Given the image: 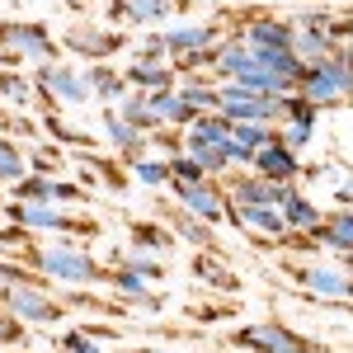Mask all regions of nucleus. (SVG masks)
<instances>
[{"label": "nucleus", "instance_id": "nucleus-29", "mask_svg": "<svg viewBox=\"0 0 353 353\" xmlns=\"http://www.w3.org/2000/svg\"><path fill=\"white\" fill-rule=\"evenodd\" d=\"M208 174H203V165L193 161L189 151H179V156H170V184H203Z\"/></svg>", "mask_w": 353, "mask_h": 353}, {"label": "nucleus", "instance_id": "nucleus-5", "mask_svg": "<svg viewBox=\"0 0 353 353\" xmlns=\"http://www.w3.org/2000/svg\"><path fill=\"white\" fill-rule=\"evenodd\" d=\"M33 90H38L43 109H85L94 99L90 66H66V61H43L33 71Z\"/></svg>", "mask_w": 353, "mask_h": 353}, {"label": "nucleus", "instance_id": "nucleus-28", "mask_svg": "<svg viewBox=\"0 0 353 353\" xmlns=\"http://www.w3.org/2000/svg\"><path fill=\"white\" fill-rule=\"evenodd\" d=\"M43 128H48V137H52V141H61V146H94V137H90V132H76L66 118H57V109L43 113Z\"/></svg>", "mask_w": 353, "mask_h": 353}, {"label": "nucleus", "instance_id": "nucleus-19", "mask_svg": "<svg viewBox=\"0 0 353 353\" xmlns=\"http://www.w3.org/2000/svg\"><path fill=\"white\" fill-rule=\"evenodd\" d=\"M146 113H151V128H189L198 113L189 109L184 90H156L146 94Z\"/></svg>", "mask_w": 353, "mask_h": 353}, {"label": "nucleus", "instance_id": "nucleus-31", "mask_svg": "<svg viewBox=\"0 0 353 353\" xmlns=\"http://www.w3.org/2000/svg\"><path fill=\"white\" fill-rule=\"evenodd\" d=\"M278 141L288 146V151H306L311 141H316V128H306V123H278Z\"/></svg>", "mask_w": 353, "mask_h": 353}, {"label": "nucleus", "instance_id": "nucleus-1", "mask_svg": "<svg viewBox=\"0 0 353 353\" xmlns=\"http://www.w3.org/2000/svg\"><path fill=\"white\" fill-rule=\"evenodd\" d=\"M14 259H19L24 269H33L38 278L66 283V288H99V283L113 278V269L99 264L90 250H81V245H43L38 236H28V241L14 250Z\"/></svg>", "mask_w": 353, "mask_h": 353}, {"label": "nucleus", "instance_id": "nucleus-37", "mask_svg": "<svg viewBox=\"0 0 353 353\" xmlns=\"http://www.w3.org/2000/svg\"><path fill=\"white\" fill-rule=\"evenodd\" d=\"M217 353H245V349H231V344H226V349H217Z\"/></svg>", "mask_w": 353, "mask_h": 353}, {"label": "nucleus", "instance_id": "nucleus-17", "mask_svg": "<svg viewBox=\"0 0 353 353\" xmlns=\"http://www.w3.org/2000/svg\"><path fill=\"white\" fill-rule=\"evenodd\" d=\"M278 128L273 123H231V146H226V161L231 165H254V156L269 146Z\"/></svg>", "mask_w": 353, "mask_h": 353}, {"label": "nucleus", "instance_id": "nucleus-3", "mask_svg": "<svg viewBox=\"0 0 353 353\" xmlns=\"http://www.w3.org/2000/svg\"><path fill=\"white\" fill-rule=\"evenodd\" d=\"M278 273L306 301H316V306H353V273L349 269H330V264H316V259H283Z\"/></svg>", "mask_w": 353, "mask_h": 353}, {"label": "nucleus", "instance_id": "nucleus-33", "mask_svg": "<svg viewBox=\"0 0 353 353\" xmlns=\"http://www.w3.org/2000/svg\"><path fill=\"white\" fill-rule=\"evenodd\" d=\"M189 316L198 325H212V321H226L231 316V306H189Z\"/></svg>", "mask_w": 353, "mask_h": 353}, {"label": "nucleus", "instance_id": "nucleus-34", "mask_svg": "<svg viewBox=\"0 0 353 353\" xmlns=\"http://www.w3.org/2000/svg\"><path fill=\"white\" fill-rule=\"evenodd\" d=\"M334 203H339V208H349V212H353V174H344V179L334 184Z\"/></svg>", "mask_w": 353, "mask_h": 353}, {"label": "nucleus", "instance_id": "nucleus-11", "mask_svg": "<svg viewBox=\"0 0 353 353\" xmlns=\"http://www.w3.org/2000/svg\"><path fill=\"white\" fill-rule=\"evenodd\" d=\"M174 193V203L193 212L198 221H208V226H221L226 221V184L217 179H203V184H170Z\"/></svg>", "mask_w": 353, "mask_h": 353}, {"label": "nucleus", "instance_id": "nucleus-35", "mask_svg": "<svg viewBox=\"0 0 353 353\" xmlns=\"http://www.w3.org/2000/svg\"><path fill=\"white\" fill-rule=\"evenodd\" d=\"M128 353H179V349H161V344H141V349H128Z\"/></svg>", "mask_w": 353, "mask_h": 353}, {"label": "nucleus", "instance_id": "nucleus-2", "mask_svg": "<svg viewBox=\"0 0 353 353\" xmlns=\"http://www.w3.org/2000/svg\"><path fill=\"white\" fill-rule=\"evenodd\" d=\"M10 226H19L28 236H38V231H57V236H81V241H104V221L85 217L76 208H61V203H19V198H10L5 208H0Z\"/></svg>", "mask_w": 353, "mask_h": 353}, {"label": "nucleus", "instance_id": "nucleus-22", "mask_svg": "<svg viewBox=\"0 0 353 353\" xmlns=\"http://www.w3.org/2000/svg\"><path fill=\"white\" fill-rule=\"evenodd\" d=\"M90 90H94V99L104 104V109H118L123 99H128V76L118 71V66H109V61H99V66H90Z\"/></svg>", "mask_w": 353, "mask_h": 353}, {"label": "nucleus", "instance_id": "nucleus-21", "mask_svg": "<svg viewBox=\"0 0 353 353\" xmlns=\"http://www.w3.org/2000/svg\"><path fill=\"white\" fill-rule=\"evenodd\" d=\"M321 217H325V208H321L311 193H301V189L288 193V203H283V221H288L292 236H311V231L321 226Z\"/></svg>", "mask_w": 353, "mask_h": 353}, {"label": "nucleus", "instance_id": "nucleus-38", "mask_svg": "<svg viewBox=\"0 0 353 353\" xmlns=\"http://www.w3.org/2000/svg\"><path fill=\"white\" fill-rule=\"evenodd\" d=\"M5 203H10V198H5V193H0V208H5Z\"/></svg>", "mask_w": 353, "mask_h": 353}, {"label": "nucleus", "instance_id": "nucleus-13", "mask_svg": "<svg viewBox=\"0 0 353 353\" xmlns=\"http://www.w3.org/2000/svg\"><path fill=\"white\" fill-rule=\"evenodd\" d=\"M156 217L174 231V241H189V245H198V250H208V254H226L221 241H217V226L198 221L193 212H184L179 203H161V208H156Z\"/></svg>", "mask_w": 353, "mask_h": 353}, {"label": "nucleus", "instance_id": "nucleus-8", "mask_svg": "<svg viewBox=\"0 0 353 353\" xmlns=\"http://www.w3.org/2000/svg\"><path fill=\"white\" fill-rule=\"evenodd\" d=\"M66 52L85 57L90 66H99V61H109V57H118L123 48H128V33L123 28H104V24H90V19H76V24L61 28V38H57Z\"/></svg>", "mask_w": 353, "mask_h": 353}, {"label": "nucleus", "instance_id": "nucleus-25", "mask_svg": "<svg viewBox=\"0 0 353 353\" xmlns=\"http://www.w3.org/2000/svg\"><path fill=\"white\" fill-rule=\"evenodd\" d=\"M278 123H306V128H316L321 123V109L306 99V94H283V104H278Z\"/></svg>", "mask_w": 353, "mask_h": 353}, {"label": "nucleus", "instance_id": "nucleus-4", "mask_svg": "<svg viewBox=\"0 0 353 353\" xmlns=\"http://www.w3.org/2000/svg\"><path fill=\"white\" fill-rule=\"evenodd\" d=\"M226 344L231 349H245V353H330L321 339H311V334H301L292 330L288 321H250V325H236L226 334Z\"/></svg>", "mask_w": 353, "mask_h": 353}, {"label": "nucleus", "instance_id": "nucleus-24", "mask_svg": "<svg viewBox=\"0 0 353 353\" xmlns=\"http://www.w3.org/2000/svg\"><path fill=\"white\" fill-rule=\"evenodd\" d=\"M24 174H28V156L19 151V146H14V137L0 132V189H5V184L14 189Z\"/></svg>", "mask_w": 353, "mask_h": 353}, {"label": "nucleus", "instance_id": "nucleus-12", "mask_svg": "<svg viewBox=\"0 0 353 353\" xmlns=\"http://www.w3.org/2000/svg\"><path fill=\"white\" fill-rule=\"evenodd\" d=\"M10 198H19V203H61V208H81L90 203V193L81 184H66V179H52V174H24Z\"/></svg>", "mask_w": 353, "mask_h": 353}, {"label": "nucleus", "instance_id": "nucleus-30", "mask_svg": "<svg viewBox=\"0 0 353 353\" xmlns=\"http://www.w3.org/2000/svg\"><path fill=\"white\" fill-rule=\"evenodd\" d=\"M57 349L61 353H104V344H99L85 325H76V330H66V334L57 339Z\"/></svg>", "mask_w": 353, "mask_h": 353}, {"label": "nucleus", "instance_id": "nucleus-23", "mask_svg": "<svg viewBox=\"0 0 353 353\" xmlns=\"http://www.w3.org/2000/svg\"><path fill=\"white\" fill-rule=\"evenodd\" d=\"M81 179H85V189H94V179H104V189H109V193H128L132 170L118 165V161H104V156H85V161H81Z\"/></svg>", "mask_w": 353, "mask_h": 353}, {"label": "nucleus", "instance_id": "nucleus-20", "mask_svg": "<svg viewBox=\"0 0 353 353\" xmlns=\"http://www.w3.org/2000/svg\"><path fill=\"white\" fill-rule=\"evenodd\" d=\"M311 241L334 250V254H353V212L349 208H330L321 217V226L311 231Z\"/></svg>", "mask_w": 353, "mask_h": 353}, {"label": "nucleus", "instance_id": "nucleus-36", "mask_svg": "<svg viewBox=\"0 0 353 353\" xmlns=\"http://www.w3.org/2000/svg\"><path fill=\"white\" fill-rule=\"evenodd\" d=\"M339 259H344V269H349V273H353V254H339Z\"/></svg>", "mask_w": 353, "mask_h": 353}, {"label": "nucleus", "instance_id": "nucleus-9", "mask_svg": "<svg viewBox=\"0 0 353 353\" xmlns=\"http://www.w3.org/2000/svg\"><path fill=\"white\" fill-rule=\"evenodd\" d=\"M278 104H283V99L259 94V90H250V85H241V81L217 85V113L226 123H278Z\"/></svg>", "mask_w": 353, "mask_h": 353}, {"label": "nucleus", "instance_id": "nucleus-15", "mask_svg": "<svg viewBox=\"0 0 353 353\" xmlns=\"http://www.w3.org/2000/svg\"><path fill=\"white\" fill-rule=\"evenodd\" d=\"M189 273L208 288V292H221V297H241V273L226 264V254H208V250H198L193 254V264H189Z\"/></svg>", "mask_w": 353, "mask_h": 353}, {"label": "nucleus", "instance_id": "nucleus-26", "mask_svg": "<svg viewBox=\"0 0 353 353\" xmlns=\"http://www.w3.org/2000/svg\"><path fill=\"white\" fill-rule=\"evenodd\" d=\"M61 170H66V151H61V146H48V141H38V146H33V156H28V174H61Z\"/></svg>", "mask_w": 353, "mask_h": 353}, {"label": "nucleus", "instance_id": "nucleus-27", "mask_svg": "<svg viewBox=\"0 0 353 353\" xmlns=\"http://www.w3.org/2000/svg\"><path fill=\"white\" fill-rule=\"evenodd\" d=\"M128 170H132L137 184H146V189H161V184H170V161H161V156H141V161H132Z\"/></svg>", "mask_w": 353, "mask_h": 353}, {"label": "nucleus", "instance_id": "nucleus-39", "mask_svg": "<svg viewBox=\"0 0 353 353\" xmlns=\"http://www.w3.org/2000/svg\"><path fill=\"white\" fill-rule=\"evenodd\" d=\"M71 5H85V0H71Z\"/></svg>", "mask_w": 353, "mask_h": 353}, {"label": "nucleus", "instance_id": "nucleus-16", "mask_svg": "<svg viewBox=\"0 0 353 353\" xmlns=\"http://www.w3.org/2000/svg\"><path fill=\"white\" fill-rule=\"evenodd\" d=\"M250 170H254L259 179H273V184H297V179H301V156H297V151H288V146L273 137L269 146L254 156Z\"/></svg>", "mask_w": 353, "mask_h": 353}, {"label": "nucleus", "instance_id": "nucleus-10", "mask_svg": "<svg viewBox=\"0 0 353 353\" xmlns=\"http://www.w3.org/2000/svg\"><path fill=\"white\" fill-rule=\"evenodd\" d=\"M193 0H109L113 28H165L170 14H184Z\"/></svg>", "mask_w": 353, "mask_h": 353}, {"label": "nucleus", "instance_id": "nucleus-14", "mask_svg": "<svg viewBox=\"0 0 353 353\" xmlns=\"http://www.w3.org/2000/svg\"><path fill=\"white\" fill-rule=\"evenodd\" d=\"M123 76H128L132 90H146V94H156V90H179V71H174L170 57H141L137 52Z\"/></svg>", "mask_w": 353, "mask_h": 353}, {"label": "nucleus", "instance_id": "nucleus-7", "mask_svg": "<svg viewBox=\"0 0 353 353\" xmlns=\"http://www.w3.org/2000/svg\"><path fill=\"white\" fill-rule=\"evenodd\" d=\"M0 306L14 311L24 325H57L71 311L61 297H52V283H0Z\"/></svg>", "mask_w": 353, "mask_h": 353}, {"label": "nucleus", "instance_id": "nucleus-18", "mask_svg": "<svg viewBox=\"0 0 353 353\" xmlns=\"http://www.w3.org/2000/svg\"><path fill=\"white\" fill-rule=\"evenodd\" d=\"M128 250H141V254L165 259V254L174 250V231H170L161 217H132L128 221Z\"/></svg>", "mask_w": 353, "mask_h": 353}, {"label": "nucleus", "instance_id": "nucleus-6", "mask_svg": "<svg viewBox=\"0 0 353 353\" xmlns=\"http://www.w3.org/2000/svg\"><path fill=\"white\" fill-rule=\"evenodd\" d=\"M57 61L61 57V43L52 38V28L38 24V19H0V66L10 71V61Z\"/></svg>", "mask_w": 353, "mask_h": 353}, {"label": "nucleus", "instance_id": "nucleus-32", "mask_svg": "<svg viewBox=\"0 0 353 353\" xmlns=\"http://www.w3.org/2000/svg\"><path fill=\"white\" fill-rule=\"evenodd\" d=\"M24 339H28L24 321H19L14 311H5V306H0V344H5V349H14V344H24Z\"/></svg>", "mask_w": 353, "mask_h": 353}]
</instances>
